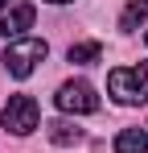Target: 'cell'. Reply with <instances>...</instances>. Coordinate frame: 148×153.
I'll return each instance as SVG.
<instances>
[{
    "label": "cell",
    "instance_id": "1",
    "mask_svg": "<svg viewBox=\"0 0 148 153\" xmlns=\"http://www.w3.org/2000/svg\"><path fill=\"white\" fill-rule=\"evenodd\" d=\"M107 91H111V100L123 103V108L144 103L148 100V62H140V66H115V71L107 75Z\"/></svg>",
    "mask_w": 148,
    "mask_h": 153
},
{
    "label": "cell",
    "instance_id": "12",
    "mask_svg": "<svg viewBox=\"0 0 148 153\" xmlns=\"http://www.w3.org/2000/svg\"><path fill=\"white\" fill-rule=\"evenodd\" d=\"M144 42H148V37H144Z\"/></svg>",
    "mask_w": 148,
    "mask_h": 153
},
{
    "label": "cell",
    "instance_id": "8",
    "mask_svg": "<svg viewBox=\"0 0 148 153\" xmlns=\"http://www.w3.org/2000/svg\"><path fill=\"white\" fill-rule=\"evenodd\" d=\"M115 153H148V132L144 128H123L115 137Z\"/></svg>",
    "mask_w": 148,
    "mask_h": 153
},
{
    "label": "cell",
    "instance_id": "11",
    "mask_svg": "<svg viewBox=\"0 0 148 153\" xmlns=\"http://www.w3.org/2000/svg\"><path fill=\"white\" fill-rule=\"evenodd\" d=\"M4 4H8V0H0V13H4Z\"/></svg>",
    "mask_w": 148,
    "mask_h": 153
},
{
    "label": "cell",
    "instance_id": "5",
    "mask_svg": "<svg viewBox=\"0 0 148 153\" xmlns=\"http://www.w3.org/2000/svg\"><path fill=\"white\" fill-rule=\"evenodd\" d=\"M33 21H37V8L33 4H12L4 13V21H0V33L8 42H17V37H25V29H33Z\"/></svg>",
    "mask_w": 148,
    "mask_h": 153
},
{
    "label": "cell",
    "instance_id": "9",
    "mask_svg": "<svg viewBox=\"0 0 148 153\" xmlns=\"http://www.w3.org/2000/svg\"><path fill=\"white\" fill-rule=\"evenodd\" d=\"M66 58H70L74 66H91V62H99V58H103V46H99V42H78V46H70V54H66Z\"/></svg>",
    "mask_w": 148,
    "mask_h": 153
},
{
    "label": "cell",
    "instance_id": "10",
    "mask_svg": "<svg viewBox=\"0 0 148 153\" xmlns=\"http://www.w3.org/2000/svg\"><path fill=\"white\" fill-rule=\"evenodd\" d=\"M45 4H70V0H45Z\"/></svg>",
    "mask_w": 148,
    "mask_h": 153
},
{
    "label": "cell",
    "instance_id": "6",
    "mask_svg": "<svg viewBox=\"0 0 148 153\" xmlns=\"http://www.w3.org/2000/svg\"><path fill=\"white\" fill-rule=\"evenodd\" d=\"M45 128H49V141H53V145H62V149L82 141V128L74 124V120H49Z\"/></svg>",
    "mask_w": 148,
    "mask_h": 153
},
{
    "label": "cell",
    "instance_id": "2",
    "mask_svg": "<svg viewBox=\"0 0 148 153\" xmlns=\"http://www.w3.org/2000/svg\"><path fill=\"white\" fill-rule=\"evenodd\" d=\"M45 54H49V46L41 42V37H17V42H8L4 46V71L12 79H29L33 71H37V62H45Z\"/></svg>",
    "mask_w": 148,
    "mask_h": 153
},
{
    "label": "cell",
    "instance_id": "4",
    "mask_svg": "<svg viewBox=\"0 0 148 153\" xmlns=\"http://www.w3.org/2000/svg\"><path fill=\"white\" fill-rule=\"evenodd\" d=\"M53 103H58L66 116H91V112H99L95 87H91V83H82V79L62 83V87H58V95H53Z\"/></svg>",
    "mask_w": 148,
    "mask_h": 153
},
{
    "label": "cell",
    "instance_id": "3",
    "mask_svg": "<svg viewBox=\"0 0 148 153\" xmlns=\"http://www.w3.org/2000/svg\"><path fill=\"white\" fill-rule=\"evenodd\" d=\"M0 124L8 128V132H17V137H29L33 128L41 124V108L33 95H8L4 103V112H0Z\"/></svg>",
    "mask_w": 148,
    "mask_h": 153
},
{
    "label": "cell",
    "instance_id": "7",
    "mask_svg": "<svg viewBox=\"0 0 148 153\" xmlns=\"http://www.w3.org/2000/svg\"><path fill=\"white\" fill-rule=\"evenodd\" d=\"M148 21V0H127V8L119 13V29L123 33H136Z\"/></svg>",
    "mask_w": 148,
    "mask_h": 153
}]
</instances>
